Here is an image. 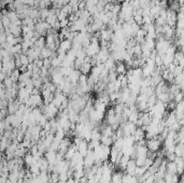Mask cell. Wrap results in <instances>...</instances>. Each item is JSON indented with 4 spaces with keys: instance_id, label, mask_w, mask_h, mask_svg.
<instances>
[{
    "instance_id": "1",
    "label": "cell",
    "mask_w": 184,
    "mask_h": 183,
    "mask_svg": "<svg viewBox=\"0 0 184 183\" xmlns=\"http://www.w3.org/2000/svg\"><path fill=\"white\" fill-rule=\"evenodd\" d=\"M149 113L152 117H157V119L162 120L163 116L166 115V105L157 100L156 103L150 108Z\"/></svg>"
},
{
    "instance_id": "2",
    "label": "cell",
    "mask_w": 184,
    "mask_h": 183,
    "mask_svg": "<svg viewBox=\"0 0 184 183\" xmlns=\"http://www.w3.org/2000/svg\"><path fill=\"white\" fill-rule=\"evenodd\" d=\"M28 108H39L41 105H43V99L40 94H31L27 99V101L24 103Z\"/></svg>"
},
{
    "instance_id": "3",
    "label": "cell",
    "mask_w": 184,
    "mask_h": 183,
    "mask_svg": "<svg viewBox=\"0 0 184 183\" xmlns=\"http://www.w3.org/2000/svg\"><path fill=\"white\" fill-rule=\"evenodd\" d=\"M120 128H121L122 131H123L124 137H126V136H131V135L135 133V130L137 129V125H136L135 123H131V122L126 121L123 124H121Z\"/></svg>"
},
{
    "instance_id": "4",
    "label": "cell",
    "mask_w": 184,
    "mask_h": 183,
    "mask_svg": "<svg viewBox=\"0 0 184 183\" xmlns=\"http://www.w3.org/2000/svg\"><path fill=\"white\" fill-rule=\"evenodd\" d=\"M122 155H123V153L121 152V150H117V149H115L114 147H111L110 155H109L110 161H111V164H113V165H117V163H118L120 158L122 157Z\"/></svg>"
},
{
    "instance_id": "5",
    "label": "cell",
    "mask_w": 184,
    "mask_h": 183,
    "mask_svg": "<svg viewBox=\"0 0 184 183\" xmlns=\"http://www.w3.org/2000/svg\"><path fill=\"white\" fill-rule=\"evenodd\" d=\"M161 145H162V141H159L157 138L149 139L147 141V147L149 151L157 152L161 149Z\"/></svg>"
},
{
    "instance_id": "6",
    "label": "cell",
    "mask_w": 184,
    "mask_h": 183,
    "mask_svg": "<svg viewBox=\"0 0 184 183\" xmlns=\"http://www.w3.org/2000/svg\"><path fill=\"white\" fill-rule=\"evenodd\" d=\"M19 106H21V103H19V101H16L15 99L10 100V101H8V107H7L8 112H9L10 114H14V113L18 110Z\"/></svg>"
},
{
    "instance_id": "7",
    "label": "cell",
    "mask_w": 184,
    "mask_h": 183,
    "mask_svg": "<svg viewBox=\"0 0 184 183\" xmlns=\"http://www.w3.org/2000/svg\"><path fill=\"white\" fill-rule=\"evenodd\" d=\"M70 144H71V142H70V139L68 138H64L62 141H60V143H59V147H58V150H57V152H59L60 154H65L66 153V151L68 150V147H70Z\"/></svg>"
},
{
    "instance_id": "8",
    "label": "cell",
    "mask_w": 184,
    "mask_h": 183,
    "mask_svg": "<svg viewBox=\"0 0 184 183\" xmlns=\"http://www.w3.org/2000/svg\"><path fill=\"white\" fill-rule=\"evenodd\" d=\"M41 96H42V99L44 100L45 105H48V103H51V101H52V99H53V97H54L53 93H52V92H51L50 89L45 88V87H43V88H42V93H41Z\"/></svg>"
},
{
    "instance_id": "9",
    "label": "cell",
    "mask_w": 184,
    "mask_h": 183,
    "mask_svg": "<svg viewBox=\"0 0 184 183\" xmlns=\"http://www.w3.org/2000/svg\"><path fill=\"white\" fill-rule=\"evenodd\" d=\"M80 76H81V72H80V70L74 69V70H73V71L70 73V76H67V79L72 85L76 86V83H78V81H79V78H80Z\"/></svg>"
},
{
    "instance_id": "10",
    "label": "cell",
    "mask_w": 184,
    "mask_h": 183,
    "mask_svg": "<svg viewBox=\"0 0 184 183\" xmlns=\"http://www.w3.org/2000/svg\"><path fill=\"white\" fill-rule=\"evenodd\" d=\"M78 152L81 154V156L85 157V155L88 152V143L85 140H82L81 143L78 145Z\"/></svg>"
},
{
    "instance_id": "11",
    "label": "cell",
    "mask_w": 184,
    "mask_h": 183,
    "mask_svg": "<svg viewBox=\"0 0 184 183\" xmlns=\"http://www.w3.org/2000/svg\"><path fill=\"white\" fill-rule=\"evenodd\" d=\"M49 24H48V23L46 22H43V21H42V22H39L38 23V24H37L36 25V27H35V28H36V32H38V34H39V35H44V32H46V30H48V28H49Z\"/></svg>"
},
{
    "instance_id": "12",
    "label": "cell",
    "mask_w": 184,
    "mask_h": 183,
    "mask_svg": "<svg viewBox=\"0 0 184 183\" xmlns=\"http://www.w3.org/2000/svg\"><path fill=\"white\" fill-rule=\"evenodd\" d=\"M114 71L116 74L118 76H124L127 72V69H126V65L123 62H117V65L114 67Z\"/></svg>"
},
{
    "instance_id": "13",
    "label": "cell",
    "mask_w": 184,
    "mask_h": 183,
    "mask_svg": "<svg viewBox=\"0 0 184 183\" xmlns=\"http://www.w3.org/2000/svg\"><path fill=\"white\" fill-rule=\"evenodd\" d=\"M9 32L14 37H19L21 34H22V27L17 26V25H14V24H11L9 26Z\"/></svg>"
},
{
    "instance_id": "14",
    "label": "cell",
    "mask_w": 184,
    "mask_h": 183,
    "mask_svg": "<svg viewBox=\"0 0 184 183\" xmlns=\"http://www.w3.org/2000/svg\"><path fill=\"white\" fill-rule=\"evenodd\" d=\"M45 160L48 161L49 164L54 165L55 163H56V152L48 150V151L45 152Z\"/></svg>"
},
{
    "instance_id": "15",
    "label": "cell",
    "mask_w": 184,
    "mask_h": 183,
    "mask_svg": "<svg viewBox=\"0 0 184 183\" xmlns=\"http://www.w3.org/2000/svg\"><path fill=\"white\" fill-rule=\"evenodd\" d=\"M144 135H145V131H144L142 128H138V127H137V129L135 130V133H134V134L131 135V137L134 138L135 142H138V141H140V140L144 139Z\"/></svg>"
},
{
    "instance_id": "16",
    "label": "cell",
    "mask_w": 184,
    "mask_h": 183,
    "mask_svg": "<svg viewBox=\"0 0 184 183\" xmlns=\"http://www.w3.org/2000/svg\"><path fill=\"white\" fill-rule=\"evenodd\" d=\"M136 167H137V165H136L135 160H131V158H130L129 161H128V163H127V165H126V167H125L126 174L134 176V172H135Z\"/></svg>"
},
{
    "instance_id": "17",
    "label": "cell",
    "mask_w": 184,
    "mask_h": 183,
    "mask_svg": "<svg viewBox=\"0 0 184 183\" xmlns=\"http://www.w3.org/2000/svg\"><path fill=\"white\" fill-rule=\"evenodd\" d=\"M112 29H101V32H100V38L102 41H108L110 39H112Z\"/></svg>"
},
{
    "instance_id": "18",
    "label": "cell",
    "mask_w": 184,
    "mask_h": 183,
    "mask_svg": "<svg viewBox=\"0 0 184 183\" xmlns=\"http://www.w3.org/2000/svg\"><path fill=\"white\" fill-rule=\"evenodd\" d=\"M37 165L39 166L40 171H48V169H49V163L45 160V157H41L40 160H38Z\"/></svg>"
},
{
    "instance_id": "19",
    "label": "cell",
    "mask_w": 184,
    "mask_h": 183,
    "mask_svg": "<svg viewBox=\"0 0 184 183\" xmlns=\"http://www.w3.org/2000/svg\"><path fill=\"white\" fill-rule=\"evenodd\" d=\"M175 122H178V120H177V117H175L173 112L167 114V119L165 120V125H166V127H170L172 124H175Z\"/></svg>"
},
{
    "instance_id": "20",
    "label": "cell",
    "mask_w": 184,
    "mask_h": 183,
    "mask_svg": "<svg viewBox=\"0 0 184 183\" xmlns=\"http://www.w3.org/2000/svg\"><path fill=\"white\" fill-rule=\"evenodd\" d=\"M166 172L171 174H177V165L175 162H168L166 164Z\"/></svg>"
},
{
    "instance_id": "21",
    "label": "cell",
    "mask_w": 184,
    "mask_h": 183,
    "mask_svg": "<svg viewBox=\"0 0 184 183\" xmlns=\"http://www.w3.org/2000/svg\"><path fill=\"white\" fill-rule=\"evenodd\" d=\"M175 156L179 157H183L184 154V147H183V143H178L175 145V151H173Z\"/></svg>"
},
{
    "instance_id": "22",
    "label": "cell",
    "mask_w": 184,
    "mask_h": 183,
    "mask_svg": "<svg viewBox=\"0 0 184 183\" xmlns=\"http://www.w3.org/2000/svg\"><path fill=\"white\" fill-rule=\"evenodd\" d=\"M54 53H53V51H51L50 49H48L46 46H44L43 49H41V52H40V56L43 59L44 58H50L51 56H53Z\"/></svg>"
},
{
    "instance_id": "23",
    "label": "cell",
    "mask_w": 184,
    "mask_h": 183,
    "mask_svg": "<svg viewBox=\"0 0 184 183\" xmlns=\"http://www.w3.org/2000/svg\"><path fill=\"white\" fill-rule=\"evenodd\" d=\"M122 177H123V174L121 171H116V172H112V176H111V183H122Z\"/></svg>"
},
{
    "instance_id": "24",
    "label": "cell",
    "mask_w": 184,
    "mask_h": 183,
    "mask_svg": "<svg viewBox=\"0 0 184 183\" xmlns=\"http://www.w3.org/2000/svg\"><path fill=\"white\" fill-rule=\"evenodd\" d=\"M99 141H100V143H101V144H103V145H107V147H110V145L113 143V140H112V138H111V137L103 136V135H101V137H100V139H99Z\"/></svg>"
},
{
    "instance_id": "25",
    "label": "cell",
    "mask_w": 184,
    "mask_h": 183,
    "mask_svg": "<svg viewBox=\"0 0 184 183\" xmlns=\"http://www.w3.org/2000/svg\"><path fill=\"white\" fill-rule=\"evenodd\" d=\"M19 74H21V71L18 70L17 68H15L13 71L11 72V74L9 76V78L11 79V81H12L13 83H16L18 81V79H19Z\"/></svg>"
},
{
    "instance_id": "26",
    "label": "cell",
    "mask_w": 184,
    "mask_h": 183,
    "mask_svg": "<svg viewBox=\"0 0 184 183\" xmlns=\"http://www.w3.org/2000/svg\"><path fill=\"white\" fill-rule=\"evenodd\" d=\"M24 163L26 164V166L27 167H29L30 165H32L33 163H36V161H35V157H33V155L32 154H26L25 156H24Z\"/></svg>"
},
{
    "instance_id": "27",
    "label": "cell",
    "mask_w": 184,
    "mask_h": 183,
    "mask_svg": "<svg viewBox=\"0 0 184 183\" xmlns=\"http://www.w3.org/2000/svg\"><path fill=\"white\" fill-rule=\"evenodd\" d=\"M18 58H19V62H21V65L22 66H25V67H27L28 65H29V59H28L27 55L26 54H18Z\"/></svg>"
},
{
    "instance_id": "28",
    "label": "cell",
    "mask_w": 184,
    "mask_h": 183,
    "mask_svg": "<svg viewBox=\"0 0 184 183\" xmlns=\"http://www.w3.org/2000/svg\"><path fill=\"white\" fill-rule=\"evenodd\" d=\"M57 22V16H56V14H54L52 11L50 12V14H49V16L46 17V23L49 24V25H53L54 23H56Z\"/></svg>"
},
{
    "instance_id": "29",
    "label": "cell",
    "mask_w": 184,
    "mask_h": 183,
    "mask_svg": "<svg viewBox=\"0 0 184 183\" xmlns=\"http://www.w3.org/2000/svg\"><path fill=\"white\" fill-rule=\"evenodd\" d=\"M113 147L117 149V150H122L124 147V139L123 138H117L114 142H113Z\"/></svg>"
},
{
    "instance_id": "30",
    "label": "cell",
    "mask_w": 184,
    "mask_h": 183,
    "mask_svg": "<svg viewBox=\"0 0 184 183\" xmlns=\"http://www.w3.org/2000/svg\"><path fill=\"white\" fill-rule=\"evenodd\" d=\"M124 108H125V105L124 103H117L114 107H113V110L115 112V114H122V112L124 110Z\"/></svg>"
},
{
    "instance_id": "31",
    "label": "cell",
    "mask_w": 184,
    "mask_h": 183,
    "mask_svg": "<svg viewBox=\"0 0 184 183\" xmlns=\"http://www.w3.org/2000/svg\"><path fill=\"white\" fill-rule=\"evenodd\" d=\"M106 108H107V105H104V103H99V101H96L94 109L95 110H97V111L104 112L106 111Z\"/></svg>"
},
{
    "instance_id": "32",
    "label": "cell",
    "mask_w": 184,
    "mask_h": 183,
    "mask_svg": "<svg viewBox=\"0 0 184 183\" xmlns=\"http://www.w3.org/2000/svg\"><path fill=\"white\" fill-rule=\"evenodd\" d=\"M50 10H48V9H42L41 11H39V14H40V17L42 18V19H46V17L49 16V14H50Z\"/></svg>"
},
{
    "instance_id": "33",
    "label": "cell",
    "mask_w": 184,
    "mask_h": 183,
    "mask_svg": "<svg viewBox=\"0 0 184 183\" xmlns=\"http://www.w3.org/2000/svg\"><path fill=\"white\" fill-rule=\"evenodd\" d=\"M58 174L57 172H52V174L50 176V182L51 183H58Z\"/></svg>"
},
{
    "instance_id": "34",
    "label": "cell",
    "mask_w": 184,
    "mask_h": 183,
    "mask_svg": "<svg viewBox=\"0 0 184 183\" xmlns=\"http://www.w3.org/2000/svg\"><path fill=\"white\" fill-rule=\"evenodd\" d=\"M13 82L11 81V79H10L9 76H7L5 79V81H3V85H5V88H11L12 86H13Z\"/></svg>"
},
{
    "instance_id": "35",
    "label": "cell",
    "mask_w": 184,
    "mask_h": 183,
    "mask_svg": "<svg viewBox=\"0 0 184 183\" xmlns=\"http://www.w3.org/2000/svg\"><path fill=\"white\" fill-rule=\"evenodd\" d=\"M182 98H183V94H182V92H179V93H177V94L173 96V99H175V103L182 101Z\"/></svg>"
},
{
    "instance_id": "36",
    "label": "cell",
    "mask_w": 184,
    "mask_h": 183,
    "mask_svg": "<svg viewBox=\"0 0 184 183\" xmlns=\"http://www.w3.org/2000/svg\"><path fill=\"white\" fill-rule=\"evenodd\" d=\"M7 76H7V73H5V72L2 70V68H1V66H0V83H2Z\"/></svg>"
},
{
    "instance_id": "37",
    "label": "cell",
    "mask_w": 184,
    "mask_h": 183,
    "mask_svg": "<svg viewBox=\"0 0 184 183\" xmlns=\"http://www.w3.org/2000/svg\"><path fill=\"white\" fill-rule=\"evenodd\" d=\"M152 165H153V161L149 160V158H145V162H144V165H143L144 168H145V169H149Z\"/></svg>"
},
{
    "instance_id": "38",
    "label": "cell",
    "mask_w": 184,
    "mask_h": 183,
    "mask_svg": "<svg viewBox=\"0 0 184 183\" xmlns=\"http://www.w3.org/2000/svg\"><path fill=\"white\" fill-rule=\"evenodd\" d=\"M35 1H36V0H24L25 5H33V3H35Z\"/></svg>"
},
{
    "instance_id": "39",
    "label": "cell",
    "mask_w": 184,
    "mask_h": 183,
    "mask_svg": "<svg viewBox=\"0 0 184 183\" xmlns=\"http://www.w3.org/2000/svg\"><path fill=\"white\" fill-rule=\"evenodd\" d=\"M87 183H98V182H97V181H96L95 179H90V180H88V182H87Z\"/></svg>"
}]
</instances>
